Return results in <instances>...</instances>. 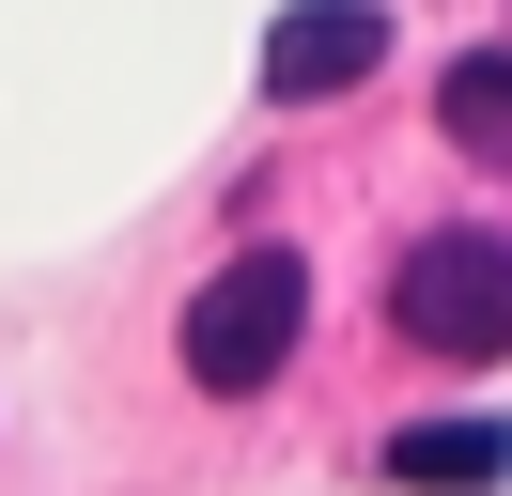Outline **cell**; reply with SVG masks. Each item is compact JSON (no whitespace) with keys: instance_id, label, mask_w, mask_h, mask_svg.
Returning a JSON list of instances; mask_svg holds the SVG:
<instances>
[{"instance_id":"obj_5","label":"cell","mask_w":512,"mask_h":496,"mask_svg":"<svg viewBox=\"0 0 512 496\" xmlns=\"http://www.w3.org/2000/svg\"><path fill=\"white\" fill-rule=\"evenodd\" d=\"M435 124H450V155H481V171H512V47H466L435 78Z\"/></svg>"},{"instance_id":"obj_2","label":"cell","mask_w":512,"mask_h":496,"mask_svg":"<svg viewBox=\"0 0 512 496\" xmlns=\"http://www.w3.org/2000/svg\"><path fill=\"white\" fill-rule=\"evenodd\" d=\"M295 326H311V264H295V248H233V264L187 295V372L218 403H249V388L295 372Z\"/></svg>"},{"instance_id":"obj_1","label":"cell","mask_w":512,"mask_h":496,"mask_svg":"<svg viewBox=\"0 0 512 496\" xmlns=\"http://www.w3.org/2000/svg\"><path fill=\"white\" fill-rule=\"evenodd\" d=\"M388 326H404L419 357H450V372H497L512 357V233H481V217L419 233L404 264H388Z\"/></svg>"},{"instance_id":"obj_3","label":"cell","mask_w":512,"mask_h":496,"mask_svg":"<svg viewBox=\"0 0 512 496\" xmlns=\"http://www.w3.org/2000/svg\"><path fill=\"white\" fill-rule=\"evenodd\" d=\"M388 62V16L373 0H295L280 31H264V93H280V109H311V93H357Z\"/></svg>"},{"instance_id":"obj_4","label":"cell","mask_w":512,"mask_h":496,"mask_svg":"<svg viewBox=\"0 0 512 496\" xmlns=\"http://www.w3.org/2000/svg\"><path fill=\"white\" fill-rule=\"evenodd\" d=\"M373 465L419 481V496H466V481H512V434H497V419H404Z\"/></svg>"}]
</instances>
